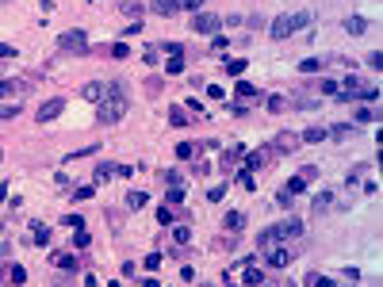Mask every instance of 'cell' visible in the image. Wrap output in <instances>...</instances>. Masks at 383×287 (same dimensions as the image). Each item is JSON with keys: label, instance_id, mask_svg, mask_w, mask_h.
Here are the masks:
<instances>
[{"label": "cell", "instance_id": "cb8c5ba5", "mask_svg": "<svg viewBox=\"0 0 383 287\" xmlns=\"http://www.w3.org/2000/svg\"><path fill=\"white\" fill-rule=\"evenodd\" d=\"M353 122H357V127H360V122H375V111H372V107H357Z\"/></svg>", "mask_w": 383, "mask_h": 287}, {"label": "cell", "instance_id": "ac0fdd59", "mask_svg": "<svg viewBox=\"0 0 383 287\" xmlns=\"http://www.w3.org/2000/svg\"><path fill=\"white\" fill-rule=\"evenodd\" d=\"M261 283H264V272L249 264V268H245V287H261Z\"/></svg>", "mask_w": 383, "mask_h": 287}, {"label": "cell", "instance_id": "8d00e7d4", "mask_svg": "<svg viewBox=\"0 0 383 287\" xmlns=\"http://www.w3.org/2000/svg\"><path fill=\"white\" fill-rule=\"evenodd\" d=\"M226 69L234 73V77H242V73H245V58H234V61H226Z\"/></svg>", "mask_w": 383, "mask_h": 287}, {"label": "cell", "instance_id": "e575fe53", "mask_svg": "<svg viewBox=\"0 0 383 287\" xmlns=\"http://www.w3.org/2000/svg\"><path fill=\"white\" fill-rule=\"evenodd\" d=\"M19 115V104H0V119H16Z\"/></svg>", "mask_w": 383, "mask_h": 287}, {"label": "cell", "instance_id": "3957f363", "mask_svg": "<svg viewBox=\"0 0 383 287\" xmlns=\"http://www.w3.org/2000/svg\"><path fill=\"white\" fill-rule=\"evenodd\" d=\"M311 23V12H287V16H276L269 27V35L272 38H287V35H295V31H303V27Z\"/></svg>", "mask_w": 383, "mask_h": 287}, {"label": "cell", "instance_id": "4fadbf2b", "mask_svg": "<svg viewBox=\"0 0 383 287\" xmlns=\"http://www.w3.org/2000/svg\"><path fill=\"white\" fill-rule=\"evenodd\" d=\"M107 96V85H85V100H92V104H104Z\"/></svg>", "mask_w": 383, "mask_h": 287}, {"label": "cell", "instance_id": "bcb514c9", "mask_svg": "<svg viewBox=\"0 0 383 287\" xmlns=\"http://www.w3.org/2000/svg\"><path fill=\"white\" fill-rule=\"evenodd\" d=\"M318 88H322L326 96H337V85H333V80H318Z\"/></svg>", "mask_w": 383, "mask_h": 287}, {"label": "cell", "instance_id": "484cf974", "mask_svg": "<svg viewBox=\"0 0 383 287\" xmlns=\"http://www.w3.org/2000/svg\"><path fill=\"white\" fill-rule=\"evenodd\" d=\"M173 241H176V245H188V241H192V230H188V226H176V230H173Z\"/></svg>", "mask_w": 383, "mask_h": 287}, {"label": "cell", "instance_id": "d4e9b609", "mask_svg": "<svg viewBox=\"0 0 383 287\" xmlns=\"http://www.w3.org/2000/svg\"><path fill=\"white\" fill-rule=\"evenodd\" d=\"M184 69V54H173V58L165 61V73H180Z\"/></svg>", "mask_w": 383, "mask_h": 287}, {"label": "cell", "instance_id": "7bdbcfd3", "mask_svg": "<svg viewBox=\"0 0 383 287\" xmlns=\"http://www.w3.org/2000/svg\"><path fill=\"white\" fill-rule=\"evenodd\" d=\"M16 58V46H8V43H0V61H12Z\"/></svg>", "mask_w": 383, "mask_h": 287}, {"label": "cell", "instance_id": "5bb4252c", "mask_svg": "<svg viewBox=\"0 0 383 287\" xmlns=\"http://www.w3.org/2000/svg\"><path fill=\"white\" fill-rule=\"evenodd\" d=\"M353 134H357L353 127H330V131H326V138H333V142H349Z\"/></svg>", "mask_w": 383, "mask_h": 287}, {"label": "cell", "instance_id": "74e56055", "mask_svg": "<svg viewBox=\"0 0 383 287\" xmlns=\"http://www.w3.org/2000/svg\"><path fill=\"white\" fill-rule=\"evenodd\" d=\"M222 195H226V184H215V188L207 191V199H211V203H218V199H222Z\"/></svg>", "mask_w": 383, "mask_h": 287}, {"label": "cell", "instance_id": "f6af8a7d", "mask_svg": "<svg viewBox=\"0 0 383 287\" xmlns=\"http://www.w3.org/2000/svg\"><path fill=\"white\" fill-rule=\"evenodd\" d=\"M123 12H127V16H138L142 4H138V0H127V4H123Z\"/></svg>", "mask_w": 383, "mask_h": 287}, {"label": "cell", "instance_id": "ab89813d", "mask_svg": "<svg viewBox=\"0 0 383 287\" xmlns=\"http://www.w3.org/2000/svg\"><path fill=\"white\" fill-rule=\"evenodd\" d=\"M73 245H77V249H88V230H77V234H73Z\"/></svg>", "mask_w": 383, "mask_h": 287}, {"label": "cell", "instance_id": "30bf717a", "mask_svg": "<svg viewBox=\"0 0 383 287\" xmlns=\"http://www.w3.org/2000/svg\"><path fill=\"white\" fill-rule=\"evenodd\" d=\"M0 279H4V283H23V279H27V268H19V264H8V268L0 272Z\"/></svg>", "mask_w": 383, "mask_h": 287}, {"label": "cell", "instance_id": "7dc6e473", "mask_svg": "<svg viewBox=\"0 0 383 287\" xmlns=\"http://www.w3.org/2000/svg\"><path fill=\"white\" fill-rule=\"evenodd\" d=\"M368 65H372V69H379V65H383V54H379V50L368 54Z\"/></svg>", "mask_w": 383, "mask_h": 287}, {"label": "cell", "instance_id": "8992f818", "mask_svg": "<svg viewBox=\"0 0 383 287\" xmlns=\"http://www.w3.org/2000/svg\"><path fill=\"white\" fill-rule=\"evenodd\" d=\"M27 92H31L27 80H0V100H12V104H16V100H23Z\"/></svg>", "mask_w": 383, "mask_h": 287}, {"label": "cell", "instance_id": "7a4b0ae2", "mask_svg": "<svg viewBox=\"0 0 383 287\" xmlns=\"http://www.w3.org/2000/svg\"><path fill=\"white\" fill-rule=\"evenodd\" d=\"M287 237H303V218H284L276 226H264L261 237H257V245L269 249V245H280V241H287Z\"/></svg>", "mask_w": 383, "mask_h": 287}, {"label": "cell", "instance_id": "603a6c76", "mask_svg": "<svg viewBox=\"0 0 383 287\" xmlns=\"http://www.w3.org/2000/svg\"><path fill=\"white\" fill-rule=\"evenodd\" d=\"M322 65H326L322 58H307V61H299V73H318Z\"/></svg>", "mask_w": 383, "mask_h": 287}, {"label": "cell", "instance_id": "7402d4cb", "mask_svg": "<svg viewBox=\"0 0 383 287\" xmlns=\"http://www.w3.org/2000/svg\"><path fill=\"white\" fill-rule=\"evenodd\" d=\"M222 222H226V230H242V226H245V215H242V211H230Z\"/></svg>", "mask_w": 383, "mask_h": 287}, {"label": "cell", "instance_id": "ffe728a7", "mask_svg": "<svg viewBox=\"0 0 383 287\" xmlns=\"http://www.w3.org/2000/svg\"><path fill=\"white\" fill-rule=\"evenodd\" d=\"M54 264L65 268V272H73V268H77V257H69V253H54Z\"/></svg>", "mask_w": 383, "mask_h": 287}, {"label": "cell", "instance_id": "8fae6325", "mask_svg": "<svg viewBox=\"0 0 383 287\" xmlns=\"http://www.w3.org/2000/svg\"><path fill=\"white\" fill-rule=\"evenodd\" d=\"M299 142H307V146H314V142H326V127H307V131L299 134Z\"/></svg>", "mask_w": 383, "mask_h": 287}, {"label": "cell", "instance_id": "ee69618b", "mask_svg": "<svg viewBox=\"0 0 383 287\" xmlns=\"http://www.w3.org/2000/svg\"><path fill=\"white\" fill-rule=\"evenodd\" d=\"M161 180H165L169 188H173V184H180V173H176V169H169V173H161Z\"/></svg>", "mask_w": 383, "mask_h": 287}, {"label": "cell", "instance_id": "5b68a950", "mask_svg": "<svg viewBox=\"0 0 383 287\" xmlns=\"http://www.w3.org/2000/svg\"><path fill=\"white\" fill-rule=\"evenodd\" d=\"M188 27L196 31V35H215L218 27H222V19H218V16H211V12H196Z\"/></svg>", "mask_w": 383, "mask_h": 287}, {"label": "cell", "instance_id": "60d3db41", "mask_svg": "<svg viewBox=\"0 0 383 287\" xmlns=\"http://www.w3.org/2000/svg\"><path fill=\"white\" fill-rule=\"evenodd\" d=\"M176 8H188V12H200L203 0H176Z\"/></svg>", "mask_w": 383, "mask_h": 287}, {"label": "cell", "instance_id": "277c9868", "mask_svg": "<svg viewBox=\"0 0 383 287\" xmlns=\"http://www.w3.org/2000/svg\"><path fill=\"white\" fill-rule=\"evenodd\" d=\"M58 50L61 54H85L88 50L85 31H61V35H58Z\"/></svg>", "mask_w": 383, "mask_h": 287}, {"label": "cell", "instance_id": "44dd1931", "mask_svg": "<svg viewBox=\"0 0 383 287\" xmlns=\"http://www.w3.org/2000/svg\"><path fill=\"white\" fill-rule=\"evenodd\" d=\"M330 207H333V191H322V195L314 199V211H318V215H326Z\"/></svg>", "mask_w": 383, "mask_h": 287}, {"label": "cell", "instance_id": "d6a6232c", "mask_svg": "<svg viewBox=\"0 0 383 287\" xmlns=\"http://www.w3.org/2000/svg\"><path fill=\"white\" fill-rule=\"evenodd\" d=\"M61 222H65V226H69V230H85V218H81V215H65V218H61Z\"/></svg>", "mask_w": 383, "mask_h": 287}, {"label": "cell", "instance_id": "52a82bcc", "mask_svg": "<svg viewBox=\"0 0 383 287\" xmlns=\"http://www.w3.org/2000/svg\"><path fill=\"white\" fill-rule=\"evenodd\" d=\"M269 268H284V264H291V249H284V245H269Z\"/></svg>", "mask_w": 383, "mask_h": 287}, {"label": "cell", "instance_id": "1f68e13d", "mask_svg": "<svg viewBox=\"0 0 383 287\" xmlns=\"http://www.w3.org/2000/svg\"><path fill=\"white\" fill-rule=\"evenodd\" d=\"M264 104H269V111H284V107H287V100H284V96H269Z\"/></svg>", "mask_w": 383, "mask_h": 287}, {"label": "cell", "instance_id": "ba28073f", "mask_svg": "<svg viewBox=\"0 0 383 287\" xmlns=\"http://www.w3.org/2000/svg\"><path fill=\"white\" fill-rule=\"evenodd\" d=\"M276 153H295L299 149V134H291V131H284V134H276Z\"/></svg>", "mask_w": 383, "mask_h": 287}, {"label": "cell", "instance_id": "e0dca14e", "mask_svg": "<svg viewBox=\"0 0 383 287\" xmlns=\"http://www.w3.org/2000/svg\"><path fill=\"white\" fill-rule=\"evenodd\" d=\"M146 203H149V195H146V191H131V195H127V207H131V211H142Z\"/></svg>", "mask_w": 383, "mask_h": 287}, {"label": "cell", "instance_id": "836d02e7", "mask_svg": "<svg viewBox=\"0 0 383 287\" xmlns=\"http://www.w3.org/2000/svg\"><path fill=\"white\" fill-rule=\"evenodd\" d=\"M73 195H77L81 203H85V199H92V195H96V184H85V188H77Z\"/></svg>", "mask_w": 383, "mask_h": 287}, {"label": "cell", "instance_id": "d6986e66", "mask_svg": "<svg viewBox=\"0 0 383 287\" xmlns=\"http://www.w3.org/2000/svg\"><path fill=\"white\" fill-rule=\"evenodd\" d=\"M169 122H173V127H188V122H192V115L184 111V107H173V111H169Z\"/></svg>", "mask_w": 383, "mask_h": 287}, {"label": "cell", "instance_id": "7c38bea8", "mask_svg": "<svg viewBox=\"0 0 383 287\" xmlns=\"http://www.w3.org/2000/svg\"><path fill=\"white\" fill-rule=\"evenodd\" d=\"M345 31H349V35H364V31H368V19L364 16H349L345 19Z\"/></svg>", "mask_w": 383, "mask_h": 287}, {"label": "cell", "instance_id": "4dcf8cb0", "mask_svg": "<svg viewBox=\"0 0 383 287\" xmlns=\"http://www.w3.org/2000/svg\"><path fill=\"white\" fill-rule=\"evenodd\" d=\"M157 222H161V226L173 222V207H169V203H165V207H157Z\"/></svg>", "mask_w": 383, "mask_h": 287}, {"label": "cell", "instance_id": "f1b7e54d", "mask_svg": "<svg viewBox=\"0 0 383 287\" xmlns=\"http://www.w3.org/2000/svg\"><path fill=\"white\" fill-rule=\"evenodd\" d=\"M284 191H291V195H295V191H307V180H303V176L295 173V176H291V184H287Z\"/></svg>", "mask_w": 383, "mask_h": 287}, {"label": "cell", "instance_id": "4316f807", "mask_svg": "<svg viewBox=\"0 0 383 287\" xmlns=\"http://www.w3.org/2000/svg\"><path fill=\"white\" fill-rule=\"evenodd\" d=\"M196 146H200V142H180V146H176V157H196Z\"/></svg>", "mask_w": 383, "mask_h": 287}, {"label": "cell", "instance_id": "f35d334b", "mask_svg": "<svg viewBox=\"0 0 383 287\" xmlns=\"http://www.w3.org/2000/svg\"><path fill=\"white\" fill-rule=\"evenodd\" d=\"M238 92H242V96H245V100H253V96H257V88H253V85H249V80H238Z\"/></svg>", "mask_w": 383, "mask_h": 287}, {"label": "cell", "instance_id": "d590c367", "mask_svg": "<svg viewBox=\"0 0 383 287\" xmlns=\"http://www.w3.org/2000/svg\"><path fill=\"white\" fill-rule=\"evenodd\" d=\"M107 54H111L115 61H119V58H131V50H127V43H115V46H111V50H107Z\"/></svg>", "mask_w": 383, "mask_h": 287}, {"label": "cell", "instance_id": "c3c4849f", "mask_svg": "<svg viewBox=\"0 0 383 287\" xmlns=\"http://www.w3.org/2000/svg\"><path fill=\"white\" fill-rule=\"evenodd\" d=\"M0 153H4V149H0Z\"/></svg>", "mask_w": 383, "mask_h": 287}, {"label": "cell", "instance_id": "83f0119b", "mask_svg": "<svg viewBox=\"0 0 383 287\" xmlns=\"http://www.w3.org/2000/svg\"><path fill=\"white\" fill-rule=\"evenodd\" d=\"M176 203H184V188H180V184L169 188V207H176Z\"/></svg>", "mask_w": 383, "mask_h": 287}, {"label": "cell", "instance_id": "2e32d148", "mask_svg": "<svg viewBox=\"0 0 383 287\" xmlns=\"http://www.w3.org/2000/svg\"><path fill=\"white\" fill-rule=\"evenodd\" d=\"M149 8H154L157 16H173V12H180V8H176V0H154Z\"/></svg>", "mask_w": 383, "mask_h": 287}, {"label": "cell", "instance_id": "9a60e30c", "mask_svg": "<svg viewBox=\"0 0 383 287\" xmlns=\"http://www.w3.org/2000/svg\"><path fill=\"white\" fill-rule=\"evenodd\" d=\"M31 234H35V237H31V241H35V245H50V226H43V222H35V226H31Z\"/></svg>", "mask_w": 383, "mask_h": 287}, {"label": "cell", "instance_id": "f546056e", "mask_svg": "<svg viewBox=\"0 0 383 287\" xmlns=\"http://www.w3.org/2000/svg\"><path fill=\"white\" fill-rule=\"evenodd\" d=\"M307 287H333V283H330V276H318L314 272V276H307Z\"/></svg>", "mask_w": 383, "mask_h": 287}, {"label": "cell", "instance_id": "6da1fadb", "mask_svg": "<svg viewBox=\"0 0 383 287\" xmlns=\"http://www.w3.org/2000/svg\"><path fill=\"white\" fill-rule=\"evenodd\" d=\"M123 115H127V88H123V80H115V85H107V96H104V104H100V111H96V119L104 122V127H111Z\"/></svg>", "mask_w": 383, "mask_h": 287}, {"label": "cell", "instance_id": "b9f144b4", "mask_svg": "<svg viewBox=\"0 0 383 287\" xmlns=\"http://www.w3.org/2000/svg\"><path fill=\"white\" fill-rule=\"evenodd\" d=\"M104 180H111V165H100V169H96V184H104Z\"/></svg>", "mask_w": 383, "mask_h": 287}, {"label": "cell", "instance_id": "9c48e42d", "mask_svg": "<svg viewBox=\"0 0 383 287\" xmlns=\"http://www.w3.org/2000/svg\"><path fill=\"white\" fill-rule=\"evenodd\" d=\"M61 111H65V104H61V100H50V104H43V107H39V115H35V119H39V122H50V119H58Z\"/></svg>", "mask_w": 383, "mask_h": 287}]
</instances>
